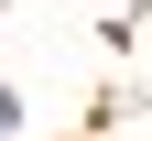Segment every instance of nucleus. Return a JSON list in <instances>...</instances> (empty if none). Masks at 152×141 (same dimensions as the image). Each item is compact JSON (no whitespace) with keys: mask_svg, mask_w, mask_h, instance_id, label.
Instances as JSON below:
<instances>
[{"mask_svg":"<svg viewBox=\"0 0 152 141\" xmlns=\"http://www.w3.org/2000/svg\"><path fill=\"white\" fill-rule=\"evenodd\" d=\"M0 130H11V98H0Z\"/></svg>","mask_w":152,"mask_h":141,"instance_id":"1","label":"nucleus"}]
</instances>
